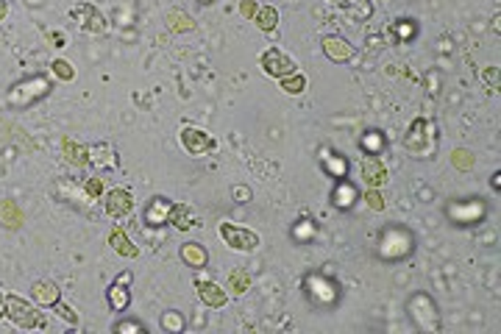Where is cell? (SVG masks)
<instances>
[{
  "label": "cell",
  "mask_w": 501,
  "mask_h": 334,
  "mask_svg": "<svg viewBox=\"0 0 501 334\" xmlns=\"http://www.w3.org/2000/svg\"><path fill=\"white\" fill-rule=\"evenodd\" d=\"M3 317H6V295L0 293V320H3Z\"/></svg>",
  "instance_id": "e575fe53"
},
{
  "label": "cell",
  "mask_w": 501,
  "mask_h": 334,
  "mask_svg": "<svg viewBox=\"0 0 501 334\" xmlns=\"http://www.w3.org/2000/svg\"><path fill=\"white\" fill-rule=\"evenodd\" d=\"M178 254H181L184 265H189V268H207V262H209V254L200 243H184Z\"/></svg>",
  "instance_id": "5bb4252c"
},
{
  "label": "cell",
  "mask_w": 501,
  "mask_h": 334,
  "mask_svg": "<svg viewBox=\"0 0 501 334\" xmlns=\"http://www.w3.org/2000/svg\"><path fill=\"white\" fill-rule=\"evenodd\" d=\"M198 298L204 301L209 309H220V306H226V301H229L226 290H223L220 284H215V281H198Z\"/></svg>",
  "instance_id": "8fae6325"
},
{
  "label": "cell",
  "mask_w": 501,
  "mask_h": 334,
  "mask_svg": "<svg viewBox=\"0 0 501 334\" xmlns=\"http://www.w3.org/2000/svg\"><path fill=\"white\" fill-rule=\"evenodd\" d=\"M332 3H337V6H351V3H362V0H332Z\"/></svg>",
  "instance_id": "8d00e7d4"
},
{
  "label": "cell",
  "mask_w": 501,
  "mask_h": 334,
  "mask_svg": "<svg viewBox=\"0 0 501 334\" xmlns=\"http://www.w3.org/2000/svg\"><path fill=\"white\" fill-rule=\"evenodd\" d=\"M6 317L20 328H45L48 317L39 312V306L23 301L20 295H6Z\"/></svg>",
  "instance_id": "6da1fadb"
},
{
  "label": "cell",
  "mask_w": 501,
  "mask_h": 334,
  "mask_svg": "<svg viewBox=\"0 0 501 334\" xmlns=\"http://www.w3.org/2000/svg\"><path fill=\"white\" fill-rule=\"evenodd\" d=\"M6 15H9V3L6 0H0V20H6Z\"/></svg>",
  "instance_id": "d590c367"
},
{
  "label": "cell",
  "mask_w": 501,
  "mask_h": 334,
  "mask_svg": "<svg viewBox=\"0 0 501 334\" xmlns=\"http://www.w3.org/2000/svg\"><path fill=\"white\" fill-rule=\"evenodd\" d=\"M115 151L106 145V142H100V145H95V148H89V165H95V167H100V170H109V167H115Z\"/></svg>",
  "instance_id": "2e32d148"
},
{
  "label": "cell",
  "mask_w": 501,
  "mask_h": 334,
  "mask_svg": "<svg viewBox=\"0 0 501 334\" xmlns=\"http://www.w3.org/2000/svg\"><path fill=\"white\" fill-rule=\"evenodd\" d=\"M451 165L457 167V170H471L473 167V154L471 151H465V148H457L454 154H451Z\"/></svg>",
  "instance_id": "cb8c5ba5"
},
{
  "label": "cell",
  "mask_w": 501,
  "mask_h": 334,
  "mask_svg": "<svg viewBox=\"0 0 501 334\" xmlns=\"http://www.w3.org/2000/svg\"><path fill=\"white\" fill-rule=\"evenodd\" d=\"M0 217H3V223H6L9 229H17L20 223H23V214H20V209H17L15 201H3V203H0Z\"/></svg>",
  "instance_id": "44dd1931"
},
{
  "label": "cell",
  "mask_w": 501,
  "mask_h": 334,
  "mask_svg": "<svg viewBox=\"0 0 501 334\" xmlns=\"http://www.w3.org/2000/svg\"><path fill=\"white\" fill-rule=\"evenodd\" d=\"M162 326H164V328H170V331H178V328L184 326V320H181V315H178V312H167V315L162 317Z\"/></svg>",
  "instance_id": "f1b7e54d"
},
{
  "label": "cell",
  "mask_w": 501,
  "mask_h": 334,
  "mask_svg": "<svg viewBox=\"0 0 501 334\" xmlns=\"http://www.w3.org/2000/svg\"><path fill=\"white\" fill-rule=\"evenodd\" d=\"M259 67H262L267 75H273V78H284V75L295 73V62H292L287 53H281L278 48H267V50L259 56Z\"/></svg>",
  "instance_id": "8992f818"
},
{
  "label": "cell",
  "mask_w": 501,
  "mask_h": 334,
  "mask_svg": "<svg viewBox=\"0 0 501 334\" xmlns=\"http://www.w3.org/2000/svg\"><path fill=\"white\" fill-rule=\"evenodd\" d=\"M50 70H53V73H56L62 81H73V78H75V67H73L67 59H53Z\"/></svg>",
  "instance_id": "d4e9b609"
},
{
  "label": "cell",
  "mask_w": 501,
  "mask_h": 334,
  "mask_svg": "<svg viewBox=\"0 0 501 334\" xmlns=\"http://www.w3.org/2000/svg\"><path fill=\"white\" fill-rule=\"evenodd\" d=\"M104 209H106V214H109V217H115V220L129 217V214L134 212V192H131V189H126V187H115V189H109V192L104 195Z\"/></svg>",
  "instance_id": "5b68a950"
},
{
  "label": "cell",
  "mask_w": 501,
  "mask_h": 334,
  "mask_svg": "<svg viewBox=\"0 0 501 334\" xmlns=\"http://www.w3.org/2000/svg\"><path fill=\"white\" fill-rule=\"evenodd\" d=\"M48 92H50V81L45 75H34V78H28L23 84H15L9 89V103L12 106H28V103L45 98Z\"/></svg>",
  "instance_id": "7a4b0ae2"
},
{
  "label": "cell",
  "mask_w": 501,
  "mask_h": 334,
  "mask_svg": "<svg viewBox=\"0 0 501 334\" xmlns=\"http://www.w3.org/2000/svg\"><path fill=\"white\" fill-rule=\"evenodd\" d=\"M362 178H365V184L368 187H373V189H379L384 181H387V167L376 159V156H362Z\"/></svg>",
  "instance_id": "9c48e42d"
},
{
  "label": "cell",
  "mask_w": 501,
  "mask_h": 334,
  "mask_svg": "<svg viewBox=\"0 0 501 334\" xmlns=\"http://www.w3.org/2000/svg\"><path fill=\"white\" fill-rule=\"evenodd\" d=\"M167 212H170V203L164 198H153V203L148 206V223H151V226L167 223Z\"/></svg>",
  "instance_id": "ffe728a7"
},
{
  "label": "cell",
  "mask_w": 501,
  "mask_h": 334,
  "mask_svg": "<svg viewBox=\"0 0 501 334\" xmlns=\"http://www.w3.org/2000/svg\"><path fill=\"white\" fill-rule=\"evenodd\" d=\"M167 223L178 232H189L195 226V212L187 206V203H170V212H167Z\"/></svg>",
  "instance_id": "7c38bea8"
},
{
  "label": "cell",
  "mask_w": 501,
  "mask_h": 334,
  "mask_svg": "<svg viewBox=\"0 0 501 334\" xmlns=\"http://www.w3.org/2000/svg\"><path fill=\"white\" fill-rule=\"evenodd\" d=\"M167 23H170V28H173V31H178V34L195 31V23H192V17H187L184 12H170V15H167Z\"/></svg>",
  "instance_id": "603a6c76"
},
{
  "label": "cell",
  "mask_w": 501,
  "mask_h": 334,
  "mask_svg": "<svg viewBox=\"0 0 501 334\" xmlns=\"http://www.w3.org/2000/svg\"><path fill=\"white\" fill-rule=\"evenodd\" d=\"M254 23H256L259 31H276V26H278V12H276V6H262V9H256Z\"/></svg>",
  "instance_id": "e0dca14e"
},
{
  "label": "cell",
  "mask_w": 501,
  "mask_h": 334,
  "mask_svg": "<svg viewBox=\"0 0 501 334\" xmlns=\"http://www.w3.org/2000/svg\"><path fill=\"white\" fill-rule=\"evenodd\" d=\"M181 145H184V148H187V154H192V156H204V154L215 151V140H212V134H207L204 129H195V126L181 129Z\"/></svg>",
  "instance_id": "52a82bcc"
},
{
  "label": "cell",
  "mask_w": 501,
  "mask_h": 334,
  "mask_svg": "<svg viewBox=\"0 0 501 334\" xmlns=\"http://www.w3.org/2000/svg\"><path fill=\"white\" fill-rule=\"evenodd\" d=\"M129 301H131V293L126 290V284H112L109 287V304H112V309L115 312H126V306H129Z\"/></svg>",
  "instance_id": "d6986e66"
},
{
  "label": "cell",
  "mask_w": 501,
  "mask_h": 334,
  "mask_svg": "<svg viewBox=\"0 0 501 334\" xmlns=\"http://www.w3.org/2000/svg\"><path fill=\"white\" fill-rule=\"evenodd\" d=\"M70 17L78 23V28L81 31H86V34H104L109 26H106V20H104V15H100L92 3H75L73 9H70Z\"/></svg>",
  "instance_id": "277c9868"
},
{
  "label": "cell",
  "mask_w": 501,
  "mask_h": 334,
  "mask_svg": "<svg viewBox=\"0 0 501 334\" xmlns=\"http://www.w3.org/2000/svg\"><path fill=\"white\" fill-rule=\"evenodd\" d=\"M109 245H112V248H115L120 257H126V259H134V257L140 254V248H137V245L129 240V234H126L120 226L109 232Z\"/></svg>",
  "instance_id": "9a60e30c"
},
{
  "label": "cell",
  "mask_w": 501,
  "mask_h": 334,
  "mask_svg": "<svg viewBox=\"0 0 501 334\" xmlns=\"http://www.w3.org/2000/svg\"><path fill=\"white\" fill-rule=\"evenodd\" d=\"M256 9H259V6L254 3V0H243V3H240V15H243V17H251V20H254Z\"/></svg>",
  "instance_id": "f546056e"
},
{
  "label": "cell",
  "mask_w": 501,
  "mask_h": 334,
  "mask_svg": "<svg viewBox=\"0 0 501 334\" xmlns=\"http://www.w3.org/2000/svg\"><path fill=\"white\" fill-rule=\"evenodd\" d=\"M84 195H86L89 203L97 201V198H104V181H100V178H86L84 181Z\"/></svg>",
  "instance_id": "484cf974"
},
{
  "label": "cell",
  "mask_w": 501,
  "mask_h": 334,
  "mask_svg": "<svg viewBox=\"0 0 501 334\" xmlns=\"http://www.w3.org/2000/svg\"><path fill=\"white\" fill-rule=\"evenodd\" d=\"M53 309H56V315H59L62 320H70L73 326L78 323V315H75V309H73V306H67V304H56Z\"/></svg>",
  "instance_id": "83f0119b"
},
{
  "label": "cell",
  "mask_w": 501,
  "mask_h": 334,
  "mask_svg": "<svg viewBox=\"0 0 501 334\" xmlns=\"http://www.w3.org/2000/svg\"><path fill=\"white\" fill-rule=\"evenodd\" d=\"M126 328H134V331H142L140 323H117V331H126Z\"/></svg>",
  "instance_id": "d6a6232c"
},
{
  "label": "cell",
  "mask_w": 501,
  "mask_h": 334,
  "mask_svg": "<svg viewBox=\"0 0 501 334\" xmlns=\"http://www.w3.org/2000/svg\"><path fill=\"white\" fill-rule=\"evenodd\" d=\"M218 234L223 237V243L231 251H254L259 245V234L245 229V226H237V223H220Z\"/></svg>",
  "instance_id": "3957f363"
},
{
  "label": "cell",
  "mask_w": 501,
  "mask_h": 334,
  "mask_svg": "<svg viewBox=\"0 0 501 334\" xmlns=\"http://www.w3.org/2000/svg\"><path fill=\"white\" fill-rule=\"evenodd\" d=\"M281 81V89L287 92V95H301L307 89V78L301 75V73H290V75H284V78H278Z\"/></svg>",
  "instance_id": "7402d4cb"
},
{
  "label": "cell",
  "mask_w": 501,
  "mask_h": 334,
  "mask_svg": "<svg viewBox=\"0 0 501 334\" xmlns=\"http://www.w3.org/2000/svg\"><path fill=\"white\" fill-rule=\"evenodd\" d=\"M62 151H64V159L73 165V167H86L89 165V148L73 137H64L62 140Z\"/></svg>",
  "instance_id": "4fadbf2b"
},
{
  "label": "cell",
  "mask_w": 501,
  "mask_h": 334,
  "mask_svg": "<svg viewBox=\"0 0 501 334\" xmlns=\"http://www.w3.org/2000/svg\"><path fill=\"white\" fill-rule=\"evenodd\" d=\"M323 53L332 59V62H351L354 59V45L343 37H326L323 39Z\"/></svg>",
  "instance_id": "ba28073f"
},
{
  "label": "cell",
  "mask_w": 501,
  "mask_h": 334,
  "mask_svg": "<svg viewBox=\"0 0 501 334\" xmlns=\"http://www.w3.org/2000/svg\"><path fill=\"white\" fill-rule=\"evenodd\" d=\"M234 195H237L240 201H248V198H251V192H248V189H243V187H234Z\"/></svg>",
  "instance_id": "836d02e7"
},
{
  "label": "cell",
  "mask_w": 501,
  "mask_h": 334,
  "mask_svg": "<svg viewBox=\"0 0 501 334\" xmlns=\"http://www.w3.org/2000/svg\"><path fill=\"white\" fill-rule=\"evenodd\" d=\"M48 37L53 39V45H56V48H64V37H62L59 31H48Z\"/></svg>",
  "instance_id": "1f68e13d"
},
{
  "label": "cell",
  "mask_w": 501,
  "mask_h": 334,
  "mask_svg": "<svg viewBox=\"0 0 501 334\" xmlns=\"http://www.w3.org/2000/svg\"><path fill=\"white\" fill-rule=\"evenodd\" d=\"M484 78L490 81L493 78V89H498V70L495 67H490V70H484Z\"/></svg>",
  "instance_id": "4dcf8cb0"
},
{
  "label": "cell",
  "mask_w": 501,
  "mask_h": 334,
  "mask_svg": "<svg viewBox=\"0 0 501 334\" xmlns=\"http://www.w3.org/2000/svg\"><path fill=\"white\" fill-rule=\"evenodd\" d=\"M365 201H368V206H370V209H376V212H381V209H384V198H381V192H379V189H373V187L365 192Z\"/></svg>",
  "instance_id": "4316f807"
},
{
  "label": "cell",
  "mask_w": 501,
  "mask_h": 334,
  "mask_svg": "<svg viewBox=\"0 0 501 334\" xmlns=\"http://www.w3.org/2000/svg\"><path fill=\"white\" fill-rule=\"evenodd\" d=\"M31 298H34L39 306H56L59 298H62V290H59V284H53V281H48V279H39V281H34V287H31Z\"/></svg>",
  "instance_id": "30bf717a"
},
{
  "label": "cell",
  "mask_w": 501,
  "mask_h": 334,
  "mask_svg": "<svg viewBox=\"0 0 501 334\" xmlns=\"http://www.w3.org/2000/svg\"><path fill=\"white\" fill-rule=\"evenodd\" d=\"M200 3H215V0H200Z\"/></svg>",
  "instance_id": "74e56055"
},
{
  "label": "cell",
  "mask_w": 501,
  "mask_h": 334,
  "mask_svg": "<svg viewBox=\"0 0 501 334\" xmlns=\"http://www.w3.org/2000/svg\"><path fill=\"white\" fill-rule=\"evenodd\" d=\"M248 287H251V276H248L243 268H234V270L229 273V279H226V290H231L234 295H243Z\"/></svg>",
  "instance_id": "ac0fdd59"
}]
</instances>
